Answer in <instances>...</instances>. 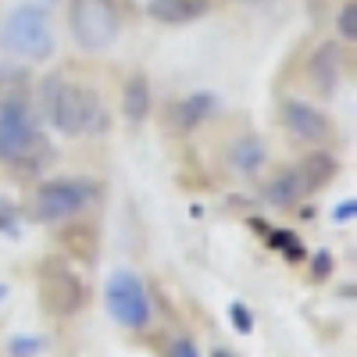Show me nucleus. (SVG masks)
Returning <instances> with one entry per match:
<instances>
[{
  "mask_svg": "<svg viewBox=\"0 0 357 357\" xmlns=\"http://www.w3.org/2000/svg\"><path fill=\"white\" fill-rule=\"evenodd\" d=\"M218 107H222L218 93L197 89V93H190V97H183V100L175 104V111H172V114H175V129H178V132H190V129L204 126L207 118H215Z\"/></svg>",
  "mask_w": 357,
  "mask_h": 357,
  "instance_id": "obj_12",
  "label": "nucleus"
},
{
  "mask_svg": "<svg viewBox=\"0 0 357 357\" xmlns=\"http://www.w3.org/2000/svg\"><path fill=\"white\" fill-rule=\"evenodd\" d=\"M8 347H11V354H15V357H29V354L47 350V340H43V336H11V340H8Z\"/></svg>",
  "mask_w": 357,
  "mask_h": 357,
  "instance_id": "obj_18",
  "label": "nucleus"
},
{
  "mask_svg": "<svg viewBox=\"0 0 357 357\" xmlns=\"http://www.w3.org/2000/svg\"><path fill=\"white\" fill-rule=\"evenodd\" d=\"M100 197V183L82 175H65V178H47L33 193V218L43 225H61L79 215H86L93 200Z\"/></svg>",
  "mask_w": 357,
  "mask_h": 357,
  "instance_id": "obj_3",
  "label": "nucleus"
},
{
  "mask_svg": "<svg viewBox=\"0 0 357 357\" xmlns=\"http://www.w3.org/2000/svg\"><path fill=\"white\" fill-rule=\"evenodd\" d=\"M54 33L50 15L40 4H18L0 25V50L18 61H47L54 57Z\"/></svg>",
  "mask_w": 357,
  "mask_h": 357,
  "instance_id": "obj_4",
  "label": "nucleus"
},
{
  "mask_svg": "<svg viewBox=\"0 0 357 357\" xmlns=\"http://www.w3.org/2000/svg\"><path fill=\"white\" fill-rule=\"evenodd\" d=\"M229 321H232V329L243 333V336L254 333V314H250V307H247L243 301H232V304H229Z\"/></svg>",
  "mask_w": 357,
  "mask_h": 357,
  "instance_id": "obj_17",
  "label": "nucleus"
},
{
  "mask_svg": "<svg viewBox=\"0 0 357 357\" xmlns=\"http://www.w3.org/2000/svg\"><path fill=\"white\" fill-rule=\"evenodd\" d=\"M354 215H357V204H354V200H343L336 211H333V222H336V225H347Z\"/></svg>",
  "mask_w": 357,
  "mask_h": 357,
  "instance_id": "obj_22",
  "label": "nucleus"
},
{
  "mask_svg": "<svg viewBox=\"0 0 357 357\" xmlns=\"http://www.w3.org/2000/svg\"><path fill=\"white\" fill-rule=\"evenodd\" d=\"M336 175H340V158L329 154V151H311L307 158H301V165H296V178H301L304 193H318L321 186H329Z\"/></svg>",
  "mask_w": 357,
  "mask_h": 357,
  "instance_id": "obj_13",
  "label": "nucleus"
},
{
  "mask_svg": "<svg viewBox=\"0 0 357 357\" xmlns=\"http://www.w3.org/2000/svg\"><path fill=\"white\" fill-rule=\"evenodd\" d=\"M207 0H151L146 4V15L154 22H165V25H183V22H197L207 15Z\"/></svg>",
  "mask_w": 357,
  "mask_h": 357,
  "instance_id": "obj_15",
  "label": "nucleus"
},
{
  "mask_svg": "<svg viewBox=\"0 0 357 357\" xmlns=\"http://www.w3.org/2000/svg\"><path fill=\"white\" fill-rule=\"evenodd\" d=\"M104 307L129 333H143L146 325L154 321L151 293H146L139 272H132V268H118V272L107 275V282H104Z\"/></svg>",
  "mask_w": 357,
  "mask_h": 357,
  "instance_id": "obj_6",
  "label": "nucleus"
},
{
  "mask_svg": "<svg viewBox=\"0 0 357 357\" xmlns=\"http://www.w3.org/2000/svg\"><path fill=\"white\" fill-rule=\"evenodd\" d=\"M154 111V89H151V79H146L143 72H132L122 86V118L129 126H143L146 118H151Z\"/></svg>",
  "mask_w": 357,
  "mask_h": 357,
  "instance_id": "obj_11",
  "label": "nucleus"
},
{
  "mask_svg": "<svg viewBox=\"0 0 357 357\" xmlns=\"http://www.w3.org/2000/svg\"><path fill=\"white\" fill-rule=\"evenodd\" d=\"M301 197H304V190H301V178H296V168H279L261 186V200L268 207H275V211H286V207H293Z\"/></svg>",
  "mask_w": 357,
  "mask_h": 357,
  "instance_id": "obj_14",
  "label": "nucleus"
},
{
  "mask_svg": "<svg viewBox=\"0 0 357 357\" xmlns=\"http://www.w3.org/2000/svg\"><path fill=\"white\" fill-rule=\"evenodd\" d=\"M40 304L50 318H72L86 304V282L72 264L50 257L40 268Z\"/></svg>",
  "mask_w": 357,
  "mask_h": 357,
  "instance_id": "obj_7",
  "label": "nucleus"
},
{
  "mask_svg": "<svg viewBox=\"0 0 357 357\" xmlns=\"http://www.w3.org/2000/svg\"><path fill=\"white\" fill-rule=\"evenodd\" d=\"M336 33L340 43H357V0H347L336 15Z\"/></svg>",
  "mask_w": 357,
  "mask_h": 357,
  "instance_id": "obj_16",
  "label": "nucleus"
},
{
  "mask_svg": "<svg viewBox=\"0 0 357 357\" xmlns=\"http://www.w3.org/2000/svg\"><path fill=\"white\" fill-rule=\"evenodd\" d=\"M47 126L61 136H104L111 129V118L104 97L93 86L75 82L65 72H50L40 82V107Z\"/></svg>",
  "mask_w": 357,
  "mask_h": 357,
  "instance_id": "obj_1",
  "label": "nucleus"
},
{
  "mask_svg": "<svg viewBox=\"0 0 357 357\" xmlns=\"http://www.w3.org/2000/svg\"><path fill=\"white\" fill-rule=\"evenodd\" d=\"M307 79L321 97H333L340 82H343V47L340 40H325L314 47L311 61H307Z\"/></svg>",
  "mask_w": 357,
  "mask_h": 357,
  "instance_id": "obj_9",
  "label": "nucleus"
},
{
  "mask_svg": "<svg viewBox=\"0 0 357 357\" xmlns=\"http://www.w3.org/2000/svg\"><path fill=\"white\" fill-rule=\"evenodd\" d=\"M168 357H204V354L197 350V343H193L190 336H175V340L168 343Z\"/></svg>",
  "mask_w": 357,
  "mask_h": 357,
  "instance_id": "obj_20",
  "label": "nucleus"
},
{
  "mask_svg": "<svg viewBox=\"0 0 357 357\" xmlns=\"http://www.w3.org/2000/svg\"><path fill=\"white\" fill-rule=\"evenodd\" d=\"M43 158H54V151L36 104L22 89L0 97V161L11 168H36Z\"/></svg>",
  "mask_w": 357,
  "mask_h": 357,
  "instance_id": "obj_2",
  "label": "nucleus"
},
{
  "mask_svg": "<svg viewBox=\"0 0 357 357\" xmlns=\"http://www.w3.org/2000/svg\"><path fill=\"white\" fill-rule=\"evenodd\" d=\"M4 296H8V286H0V301H4Z\"/></svg>",
  "mask_w": 357,
  "mask_h": 357,
  "instance_id": "obj_24",
  "label": "nucleus"
},
{
  "mask_svg": "<svg viewBox=\"0 0 357 357\" xmlns=\"http://www.w3.org/2000/svg\"><path fill=\"white\" fill-rule=\"evenodd\" d=\"M225 161L236 175H243V178H254L268 168V143L257 136V132H243V136H236L229 143V151H225Z\"/></svg>",
  "mask_w": 357,
  "mask_h": 357,
  "instance_id": "obj_10",
  "label": "nucleus"
},
{
  "mask_svg": "<svg viewBox=\"0 0 357 357\" xmlns=\"http://www.w3.org/2000/svg\"><path fill=\"white\" fill-rule=\"evenodd\" d=\"M211 357H236V354H232V350H225V347H215V350H211Z\"/></svg>",
  "mask_w": 357,
  "mask_h": 357,
  "instance_id": "obj_23",
  "label": "nucleus"
},
{
  "mask_svg": "<svg viewBox=\"0 0 357 357\" xmlns=\"http://www.w3.org/2000/svg\"><path fill=\"white\" fill-rule=\"evenodd\" d=\"M329 272H333V257L325 254V250H318V254H314V264H311V275H314V279H325Z\"/></svg>",
  "mask_w": 357,
  "mask_h": 357,
  "instance_id": "obj_21",
  "label": "nucleus"
},
{
  "mask_svg": "<svg viewBox=\"0 0 357 357\" xmlns=\"http://www.w3.org/2000/svg\"><path fill=\"white\" fill-rule=\"evenodd\" d=\"M0 232L4 236H18V211H15V204L0 197Z\"/></svg>",
  "mask_w": 357,
  "mask_h": 357,
  "instance_id": "obj_19",
  "label": "nucleus"
},
{
  "mask_svg": "<svg viewBox=\"0 0 357 357\" xmlns=\"http://www.w3.org/2000/svg\"><path fill=\"white\" fill-rule=\"evenodd\" d=\"M68 33L82 54H104L122 33V15L114 0H72L68 4Z\"/></svg>",
  "mask_w": 357,
  "mask_h": 357,
  "instance_id": "obj_5",
  "label": "nucleus"
},
{
  "mask_svg": "<svg viewBox=\"0 0 357 357\" xmlns=\"http://www.w3.org/2000/svg\"><path fill=\"white\" fill-rule=\"evenodd\" d=\"M279 122L293 139H301V143H325L333 136L329 114H325L318 104L304 100V97H286L279 104Z\"/></svg>",
  "mask_w": 357,
  "mask_h": 357,
  "instance_id": "obj_8",
  "label": "nucleus"
}]
</instances>
